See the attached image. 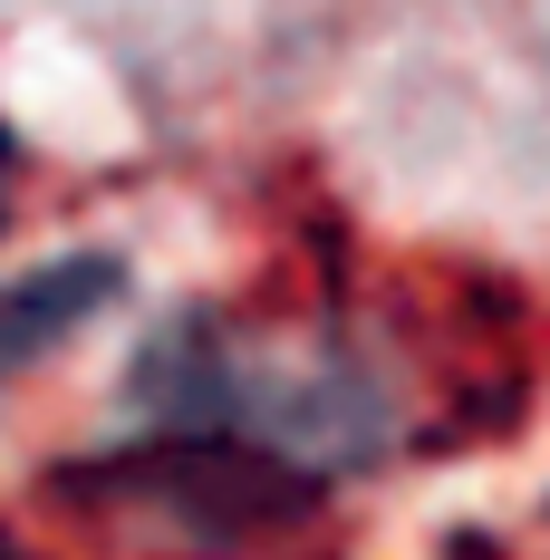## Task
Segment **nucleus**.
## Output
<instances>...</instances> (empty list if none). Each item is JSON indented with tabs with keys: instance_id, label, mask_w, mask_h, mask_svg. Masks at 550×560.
<instances>
[{
	"instance_id": "1",
	"label": "nucleus",
	"mask_w": 550,
	"mask_h": 560,
	"mask_svg": "<svg viewBox=\"0 0 550 560\" xmlns=\"http://www.w3.org/2000/svg\"><path fill=\"white\" fill-rule=\"evenodd\" d=\"M97 300V280H0V368H20L39 338H58Z\"/></svg>"
},
{
	"instance_id": "2",
	"label": "nucleus",
	"mask_w": 550,
	"mask_h": 560,
	"mask_svg": "<svg viewBox=\"0 0 550 560\" xmlns=\"http://www.w3.org/2000/svg\"><path fill=\"white\" fill-rule=\"evenodd\" d=\"M0 560H20V551H10V541H0Z\"/></svg>"
}]
</instances>
